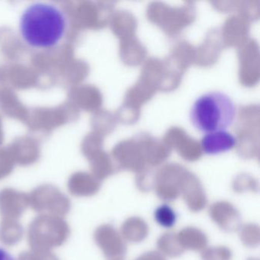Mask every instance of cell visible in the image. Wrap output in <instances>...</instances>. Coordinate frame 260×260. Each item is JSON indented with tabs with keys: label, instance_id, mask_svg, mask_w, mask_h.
Listing matches in <instances>:
<instances>
[{
	"label": "cell",
	"instance_id": "obj_13",
	"mask_svg": "<svg viewBox=\"0 0 260 260\" xmlns=\"http://www.w3.org/2000/svg\"><path fill=\"white\" fill-rule=\"evenodd\" d=\"M23 231L16 220L4 218L0 225V240L7 245H14L22 238Z\"/></svg>",
	"mask_w": 260,
	"mask_h": 260
},
{
	"label": "cell",
	"instance_id": "obj_9",
	"mask_svg": "<svg viewBox=\"0 0 260 260\" xmlns=\"http://www.w3.org/2000/svg\"><path fill=\"white\" fill-rule=\"evenodd\" d=\"M29 205L28 196L14 189L0 191V213L4 218L16 220Z\"/></svg>",
	"mask_w": 260,
	"mask_h": 260
},
{
	"label": "cell",
	"instance_id": "obj_15",
	"mask_svg": "<svg viewBox=\"0 0 260 260\" xmlns=\"http://www.w3.org/2000/svg\"><path fill=\"white\" fill-rule=\"evenodd\" d=\"M155 220L162 228H171L176 224L177 215L176 211L170 205H161L154 213Z\"/></svg>",
	"mask_w": 260,
	"mask_h": 260
},
{
	"label": "cell",
	"instance_id": "obj_6",
	"mask_svg": "<svg viewBox=\"0 0 260 260\" xmlns=\"http://www.w3.org/2000/svg\"><path fill=\"white\" fill-rule=\"evenodd\" d=\"M94 237L108 260H123L127 247L122 236L112 225H102L97 228Z\"/></svg>",
	"mask_w": 260,
	"mask_h": 260
},
{
	"label": "cell",
	"instance_id": "obj_16",
	"mask_svg": "<svg viewBox=\"0 0 260 260\" xmlns=\"http://www.w3.org/2000/svg\"><path fill=\"white\" fill-rule=\"evenodd\" d=\"M240 239L245 246L255 247L259 243V228L257 225L249 223L240 228Z\"/></svg>",
	"mask_w": 260,
	"mask_h": 260
},
{
	"label": "cell",
	"instance_id": "obj_11",
	"mask_svg": "<svg viewBox=\"0 0 260 260\" xmlns=\"http://www.w3.org/2000/svg\"><path fill=\"white\" fill-rule=\"evenodd\" d=\"M176 236L184 249L204 250L208 243L206 235L198 228H184Z\"/></svg>",
	"mask_w": 260,
	"mask_h": 260
},
{
	"label": "cell",
	"instance_id": "obj_19",
	"mask_svg": "<svg viewBox=\"0 0 260 260\" xmlns=\"http://www.w3.org/2000/svg\"><path fill=\"white\" fill-rule=\"evenodd\" d=\"M137 260H166V258L160 252L151 251L143 254Z\"/></svg>",
	"mask_w": 260,
	"mask_h": 260
},
{
	"label": "cell",
	"instance_id": "obj_18",
	"mask_svg": "<svg viewBox=\"0 0 260 260\" xmlns=\"http://www.w3.org/2000/svg\"><path fill=\"white\" fill-rule=\"evenodd\" d=\"M19 260H58L56 255L49 252H39L33 251L32 252H25L20 255Z\"/></svg>",
	"mask_w": 260,
	"mask_h": 260
},
{
	"label": "cell",
	"instance_id": "obj_1",
	"mask_svg": "<svg viewBox=\"0 0 260 260\" xmlns=\"http://www.w3.org/2000/svg\"><path fill=\"white\" fill-rule=\"evenodd\" d=\"M68 31L66 13L53 3H31L22 10L19 17V36L31 49L49 51L57 48Z\"/></svg>",
	"mask_w": 260,
	"mask_h": 260
},
{
	"label": "cell",
	"instance_id": "obj_2",
	"mask_svg": "<svg viewBox=\"0 0 260 260\" xmlns=\"http://www.w3.org/2000/svg\"><path fill=\"white\" fill-rule=\"evenodd\" d=\"M189 116L191 124L202 133L225 131L235 119V105L223 92H207L194 101Z\"/></svg>",
	"mask_w": 260,
	"mask_h": 260
},
{
	"label": "cell",
	"instance_id": "obj_8",
	"mask_svg": "<svg viewBox=\"0 0 260 260\" xmlns=\"http://www.w3.org/2000/svg\"><path fill=\"white\" fill-rule=\"evenodd\" d=\"M209 215L223 231L234 232L241 228L240 213L229 202L221 201L213 204L209 208Z\"/></svg>",
	"mask_w": 260,
	"mask_h": 260
},
{
	"label": "cell",
	"instance_id": "obj_20",
	"mask_svg": "<svg viewBox=\"0 0 260 260\" xmlns=\"http://www.w3.org/2000/svg\"><path fill=\"white\" fill-rule=\"evenodd\" d=\"M0 260H15L14 258L3 248H0Z\"/></svg>",
	"mask_w": 260,
	"mask_h": 260
},
{
	"label": "cell",
	"instance_id": "obj_5",
	"mask_svg": "<svg viewBox=\"0 0 260 260\" xmlns=\"http://www.w3.org/2000/svg\"><path fill=\"white\" fill-rule=\"evenodd\" d=\"M185 170L176 166L164 167L154 176L156 194L162 200H176L180 196V185Z\"/></svg>",
	"mask_w": 260,
	"mask_h": 260
},
{
	"label": "cell",
	"instance_id": "obj_17",
	"mask_svg": "<svg viewBox=\"0 0 260 260\" xmlns=\"http://www.w3.org/2000/svg\"><path fill=\"white\" fill-rule=\"evenodd\" d=\"M232 252L226 246H213L202 252V260H231Z\"/></svg>",
	"mask_w": 260,
	"mask_h": 260
},
{
	"label": "cell",
	"instance_id": "obj_12",
	"mask_svg": "<svg viewBox=\"0 0 260 260\" xmlns=\"http://www.w3.org/2000/svg\"><path fill=\"white\" fill-rule=\"evenodd\" d=\"M148 226L143 219L130 217L121 226V235L124 240L133 243H140L148 235Z\"/></svg>",
	"mask_w": 260,
	"mask_h": 260
},
{
	"label": "cell",
	"instance_id": "obj_14",
	"mask_svg": "<svg viewBox=\"0 0 260 260\" xmlns=\"http://www.w3.org/2000/svg\"><path fill=\"white\" fill-rule=\"evenodd\" d=\"M157 247L162 255L170 257H177L182 255L185 249L181 246L176 234L167 233L159 237Z\"/></svg>",
	"mask_w": 260,
	"mask_h": 260
},
{
	"label": "cell",
	"instance_id": "obj_10",
	"mask_svg": "<svg viewBox=\"0 0 260 260\" xmlns=\"http://www.w3.org/2000/svg\"><path fill=\"white\" fill-rule=\"evenodd\" d=\"M237 139L226 131L206 134L202 140V148L206 154L216 155L234 148Z\"/></svg>",
	"mask_w": 260,
	"mask_h": 260
},
{
	"label": "cell",
	"instance_id": "obj_3",
	"mask_svg": "<svg viewBox=\"0 0 260 260\" xmlns=\"http://www.w3.org/2000/svg\"><path fill=\"white\" fill-rule=\"evenodd\" d=\"M69 234V226L61 217L42 214L30 224L28 242L33 251L49 252L63 244Z\"/></svg>",
	"mask_w": 260,
	"mask_h": 260
},
{
	"label": "cell",
	"instance_id": "obj_7",
	"mask_svg": "<svg viewBox=\"0 0 260 260\" xmlns=\"http://www.w3.org/2000/svg\"><path fill=\"white\" fill-rule=\"evenodd\" d=\"M180 194L191 211L197 212L206 207L208 200L200 181L185 172L180 185Z\"/></svg>",
	"mask_w": 260,
	"mask_h": 260
},
{
	"label": "cell",
	"instance_id": "obj_4",
	"mask_svg": "<svg viewBox=\"0 0 260 260\" xmlns=\"http://www.w3.org/2000/svg\"><path fill=\"white\" fill-rule=\"evenodd\" d=\"M29 205L39 212H47L50 215L60 216L66 214L70 210L68 198L58 189L52 187L36 188L28 196Z\"/></svg>",
	"mask_w": 260,
	"mask_h": 260
}]
</instances>
